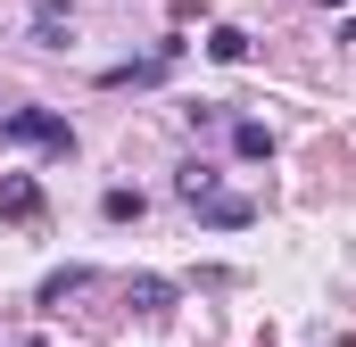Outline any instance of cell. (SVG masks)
Returning a JSON list of instances; mask_svg holds the SVG:
<instances>
[{"instance_id":"obj_1","label":"cell","mask_w":356,"mask_h":347,"mask_svg":"<svg viewBox=\"0 0 356 347\" xmlns=\"http://www.w3.org/2000/svg\"><path fill=\"white\" fill-rule=\"evenodd\" d=\"M0 141H42V149H75L67 116H50V108H8V116H0Z\"/></svg>"},{"instance_id":"obj_2","label":"cell","mask_w":356,"mask_h":347,"mask_svg":"<svg viewBox=\"0 0 356 347\" xmlns=\"http://www.w3.org/2000/svg\"><path fill=\"white\" fill-rule=\"evenodd\" d=\"M199 215H207L216 232H241V223H249L257 207H249V198H224V190H207V198H199Z\"/></svg>"},{"instance_id":"obj_3","label":"cell","mask_w":356,"mask_h":347,"mask_svg":"<svg viewBox=\"0 0 356 347\" xmlns=\"http://www.w3.org/2000/svg\"><path fill=\"white\" fill-rule=\"evenodd\" d=\"M33 42H67V0H33Z\"/></svg>"},{"instance_id":"obj_4","label":"cell","mask_w":356,"mask_h":347,"mask_svg":"<svg viewBox=\"0 0 356 347\" xmlns=\"http://www.w3.org/2000/svg\"><path fill=\"white\" fill-rule=\"evenodd\" d=\"M207 50H216L224 67H241V58H249V33H241V25H216V33H207Z\"/></svg>"},{"instance_id":"obj_5","label":"cell","mask_w":356,"mask_h":347,"mask_svg":"<svg viewBox=\"0 0 356 347\" xmlns=\"http://www.w3.org/2000/svg\"><path fill=\"white\" fill-rule=\"evenodd\" d=\"M33 207H42L33 182H0V215H33Z\"/></svg>"},{"instance_id":"obj_6","label":"cell","mask_w":356,"mask_h":347,"mask_svg":"<svg viewBox=\"0 0 356 347\" xmlns=\"http://www.w3.org/2000/svg\"><path fill=\"white\" fill-rule=\"evenodd\" d=\"M133 298H141L149 314H166V306H175V281H158V273H141V281H133Z\"/></svg>"},{"instance_id":"obj_7","label":"cell","mask_w":356,"mask_h":347,"mask_svg":"<svg viewBox=\"0 0 356 347\" xmlns=\"http://www.w3.org/2000/svg\"><path fill=\"white\" fill-rule=\"evenodd\" d=\"M91 281V264H67V273H50V281H42V306H58V298H67V289H83Z\"/></svg>"},{"instance_id":"obj_8","label":"cell","mask_w":356,"mask_h":347,"mask_svg":"<svg viewBox=\"0 0 356 347\" xmlns=\"http://www.w3.org/2000/svg\"><path fill=\"white\" fill-rule=\"evenodd\" d=\"M232 149H241V158H266L273 133H266V124H232Z\"/></svg>"},{"instance_id":"obj_9","label":"cell","mask_w":356,"mask_h":347,"mask_svg":"<svg viewBox=\"0 0 356 347\" xmlns=\"http://www.w3.org/2000/svg\"><path fill=\"white\" fill-rule=\"evenodd\" d=\"M99 207H108V223H124V215H141V190H108Z\"/></svg>"}]
</instances>
